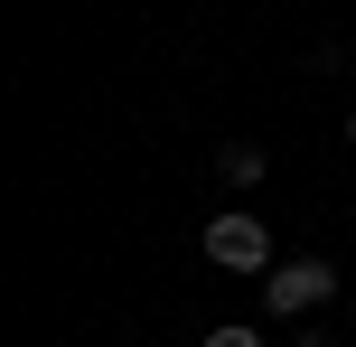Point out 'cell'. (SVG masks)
<instances>
[{
  "instance_id": "obj_1",
  "label": "cell",
  "mask_w": 356,
  "mask_h": 347,
  "mask_svg": "<svg viewBox=\"0 0 356 347\" xmlns=\"http://www.w3.org/2000/svg\"><path fill=\"white\" fill-rule=\"evenodd\" d=\"M338 291H347V282H338L328 254H282V263L263 273V310H272V319H309V310H328Z\"/></svg>"
},
{
  "instance_id": "obj_2",
  "label": "cell",
  "mask_w": 356,
  "mask_h": 347,
  "mask_svg": "<svg viewBox=\"0 0 356 347\" xmlns=\"http://www.w3.org/2000/svg\"><path fill=\"white\" fill-rule=\"evenodd\" d=\"M272 254H282V244H272V225H263V216H244V207L207 216V263H216V273L263 282V273H272Z\"/></svg>"
},
{
  "instance_id": "obj_3",
  "label": "cell",
  "mask_w": 356,
  "mask_h": 347,
  "mask_svg": "<svg viewBox=\"0 0 356 347\" xmlns=\"http://www.w3.org/2000/svg\"><path fill=\"white\" fill-rule=\"evenodd\" d=\"M263 141H225V150H216V188H234V197H253V188H263Z\"/></svg>"
},
{
  "instance_id": "obj_4",
  "label": "cell",
  "mask_w": 356,
  "mask_h": 347,
  "mask_svg": "<svg viewBox=\"0 0 356 347\" xmlns=\"http://www.w3.org/2000/svg\"><path fill=\"white\" fill-rule=\"evenodd\" d=\"M207 347H272L263 329H207Z\"/></svg>"
},
{
  "instance_id": "obj_5",
  "label": "cell",
  "mask_w": 356,
  "mask_h": 347,
  "mask_svg": "<svg viewBox=\"0 0 356 347\" xmlns=\"http://www.w3.org/2000/svg\"><path fill=\"white\" fill-rule=\"evenodd\" d=\"M291 347H338V329H300V338H291Z\"/></svg>"
},
{
  "instance_id": "obj_6",
  "label": "cell",
  "mask_w": 356,
  "mask_h": 347,
  "mask_svg": "<svg viewBox=\"0 0 356 347\" xmlns=\"http://www.w3.org/2000/svg\"><path fill=\"white\" fill-rule=\"evenodd\" d=\"M347 141H356V94H347Z\"/></svg>"
},
{
  "instance_id": "obj_7",
  "label": "cell",
  "mask_w": 356,
  "mask_h": 347,
  "mask_svg": "<svg viewBox=\"0 0 356 347\" xmlns=\"http://www.w3.org/2000/svg\"><path fill=\"white\" fill-rule=\"evenodd\" d=\"M347 329H356V300H347Z\"/></svg>"
}]
</instances>
